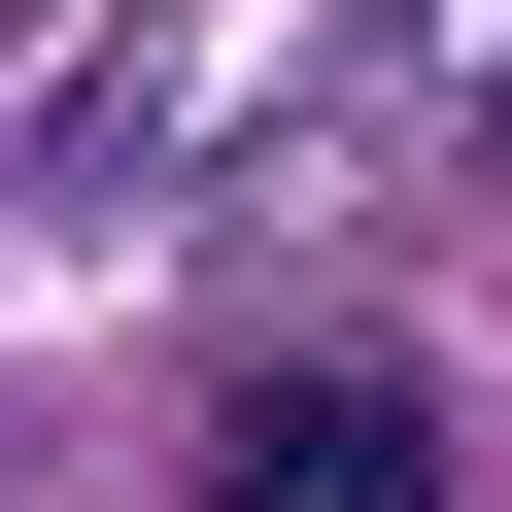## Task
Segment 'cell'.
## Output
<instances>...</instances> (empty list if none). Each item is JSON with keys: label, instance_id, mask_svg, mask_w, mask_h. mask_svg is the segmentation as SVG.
Returning a JSON list of instances; mask_svg holds the SVG:
<instances>
[{"label": "cell", "instance_id": "obj_1", "mask_svg": "<svg viewBox=\"0 0 512 512\" xmlns=\"http://www.w3.org/2000/svg\"><path fill=\"white\" fill-rule=\"evenodd\" d=\"M205 512H444V410L410 376H274V410L205 444Z\"/></svg>", "mask_w": 512, "mask_h": 512}]
</instances>
